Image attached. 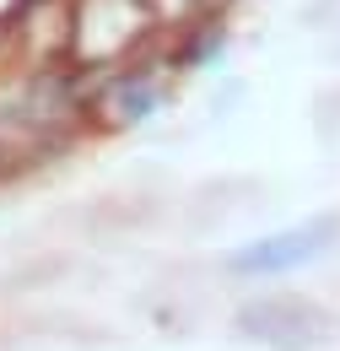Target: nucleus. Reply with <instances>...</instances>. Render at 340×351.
<instances>
[{"label":"nucleus","instance_id":"obj_5","mask_svg":"<svg viewBox=\"0 0 340 351\" xmlns=\"http://www.w3.org/2000/svg\"><path fill=\"white\" fill-rule=\"evenodd\" d=\"M11 38L27 71H65L71 54V0H22L11 16Z\"/></svg>","mask_w":340,"mask_h":351},{"label":"nucleus","instance_id":"obj_3","mask_svg":"<svg viewBox=\"0 0 340 351\" xmlns=\"http://www.w3.org/2000/svg\"><path fill=\"white\" fill-rule=\"evenodd\" d=\"M168 65L157 60H141V65H125L103 82H82L86 92V125L92 130H135L146 125L162 103H168Z\"/></svg>","mask_w":340,"mask_h":351},{"label":"nucleus","instance_id":"obj_4","mask_svg":"<svg viewBox=\"0 0 340 351\" xmlns=\"http://www.w3.org/2000/svg\"><path fill=\"white\" fill-rule=\"evenodd\" d=\"M330 249H335V221H298V227H276V232L238 243L221 265L232 276H249V281H281V276L319 265Z\"/></svg>","mask_w":340,"mask_h":351},{"label":"nucleus","instance_id":"obj_2","mask_svg":"<svg viewBox=\"0 0 340 351\" xmlns=\"http://www.w3.org/2000/svg\"><path fill=\"white\" fill-rule=\"evenodd\" d=\"M238 335L265 351H319L335 335V313L308 292H259L232 313Z\"/></svg>","mask_w":340,"mask_h":351},{"label":"nucleus","instance_id":"obj_1","mask_svg":"<svg viewBox=\"0 0 340 351\" xmlns=\"http://www.w3.org/2000/svg\"><path fill=\"white\" fill-rule=\"evenodd\" d=\"M162 44L146 0H71V54L65 71L76 82H103L125 65H141Z\"/></svg>","mask_w":340,"mask_h":351}]
</instances>
